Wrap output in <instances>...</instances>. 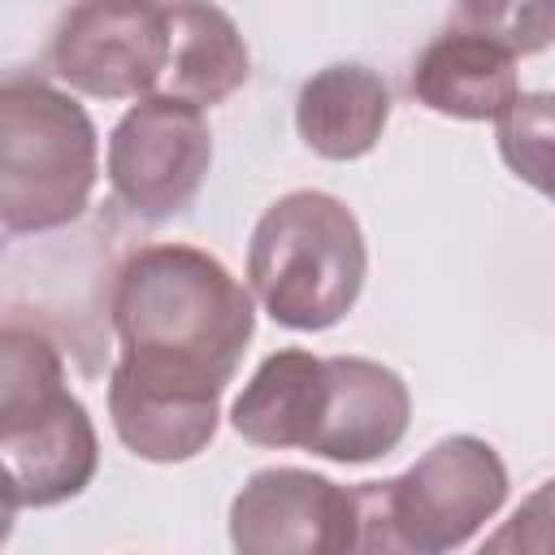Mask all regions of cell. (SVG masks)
Segmentation results:
<instances>
[{"mask_svg": "<svg viewBox=\"0 0 555 555\" xmlns=\"http://www.w3.org/2000/svg\"><path fill=\"white\" fill-rule=\"evenodd\" d=\"M121 356L113 382L221 403L256 334V304L243 282L191 243L139 247L113 291Z\"/></svg>", "mask_w": 555, "mask_h": 555, "instance_id": "1", "label": "cell"}, {"mask_svg": "<svg viewBox=\"0 0 555 555\" xmlns=\"http://www.w3.org/2000/svg\"><path fill=\"white\" fill-rule=\"evenodd\" d=\"M0 455L9 516L82 494L100 468V438L65 386L61 351L26 325L0 334Z\"/></svg>", "mask_w": 555, "mask_h": 555, "instance_id": "2", "label": "cell"}, {"mask_svg": "<svg viewBox=\"0 0 555 555\" xmlns=\"http://www.w3.org/2000/svg\"><path fill=\"white\" fill-rule=\"evenodd\" d=\"M369 247L356 212L325 191L273 199L247 243V282L260 308L299 334L338 325L364 286Z\"/></svg>", "mask_w": 555, "mask_h": 555, "instance_id": "3", "label": "cell"}, {"mask_svg": "<svg viewBox=\"0 0 555 555\" xmlns=\"http://www.w3.org/2000/svg\"><path fill=\"white\" fill-rule=\"evenodd\" d=\"M507 499V468L486 438L451 434L412 468L351 486L356 529L347 555H447Z\"/></svg>", "mask_w": 555, "mask_h": 555, "instance_id": "4", "label": "cell"}, {"mask_svg": "<svg viewBox=\"0 0 555 555\" xmlns=\"http://www.w3.org/2000/svg\"><path fill=\"white\" fill-rule=\"evenodd\" d=\"M100 173V134L87 108L43 78L0 87V221L9 234H48L82 217Z\"/></svg>", "mask_w": 555, "mask_h": 555, "instance_id": "5", "label": "cell"}, {"mask_svg": "<svg viewBox=\"0 0 555 555\" xmlns=\"http://www.w3.org/2000/svg\"><path fill=\"white\" fill-rule=\"evenodd\" d=\"M212 165V130L199 108L147 95L121 113L108 134V186L139 221H165L191 208Z\"/></svg>", "mask_w": 555, "mask_h": 555, "instance_id": "6", "label": "cell"}, {"mask_svg": "<svg viewBox=\"0 0 555 555\" xmlns=\"http://www.w3.org/2000/svg\"><path fill=\"white\" fill-rule=\"evenodd\" d=\"M169 61L165 4L91 0L74 4L48 48V65L61 82L95 100H147L160 87Z\"/></svg>", "mask_w": 555, "mask_h": 555, "instance_id": "7", "label": "cell"}, {"mask_svg": "<svg viewBox=\"0 0 555 555\" xmlns=\"http://www.w3.org/2000/svg\"><path fill=\"white\" fill-rule=\"evenodd\" d=\"M351 529V490L312 468H260L230 503L234 555H347Z\"/></svg>", "mask_w": 555, "mask_h": 555, "instance_id": "8", "label": "cell"}, {"mask_svg": "<svg viewBox=\"0 0 555 555\" xmlns=\"http://www.w3.org/2000/svg\"><path fill=\"white\" fill-rule=\"evenodd\" d=\"M412 421L403 377L364 356H325V408L312 455L334 464H369L390 455Z\"/></svg>", "mask_w": 555, "mask_h": 555, "instance_id": "9", "label": "cell"}, {"mask_svg": "<svg viewBox=\"0 0 555 555\" xmlns=\"http://www.w3.org/2000/svg\"><path fill=\"white\" fill-rule=\"evenodd\" d=\"M412 95L438 117L499 121L520 95L516 56L477 30L451 26L421 48L412 65Z\"/></svg>", "mask_w": 555, "mask_h": 555, "instance_id": "10", "label": "cell"}, {"mask_svg": "<svg viewBox=\"0 0 555 555\" xmlns=\"http://www.w3.org/2000/svg\"><path fill=\"white\" fill-rule=\"evenodd\" d=\"M321 408H325V360L304 347H286L260 360V369L230 408V425L251 447L308 451L321 425Z\"/></svg>", "mask_w": 555, "mask_h": 555, "instance_id": "11", "label": "cell"}, {"mask_svg": "<svg viewBox=\"0 0 555 555\" xmlns=\"http://www.w3.org/2000/svg\"><path fill=\"white\" fill-rule=\"evenodd\" d=\"M165 26H169V61H165L156 95L182 100L204 113V108L230 100L247 82L251 56H247V43L225 9L165 4Z\"/></svg>", "mask_w": 555, "mask_h": 555, "instance_id": "12", "label": "cell"}, {"mask_svg": "<svg viewBox=\"0 0 555 555\" xmlns=\"http://www.w3.org/2000/svg\"><path fill=\"white\" fill-rule=\"evenodd\" d=\"M390 121V87L377 69L338 61L317 69L295 100L299 139L325 160H356L377 147Z\"/></svg>", "mask_w": 555, "mask_h": 555, "instance_id": "13", "label": "cell"}, {"mask_svg": "<svg viewBox=\"0 0 555 555\" xmlns=\"http://www.w3.org/2000/svg\"><path fill=\"white\" fill-rule=\"evenodd\" d=\"M503 165L538 195L555 199V91H520L494 121Z\"/></svg>", "mask_w": 555, "mask_h": 555, "instance_id": "14", "label": "cell"}, {"mask_svg": "<svg viewBox=\"0 0 555 555\" xmlns=\"http://www.w3.org/2000/svg\"><path fill=\"white\" fill-rule=\"evenodd\" d=\"M451 26L477 30L512 56H529V52H542L546 43H555V4L551 0H525V4H516V0L512 4L473 0V4L455 9Z\"/></svg>", "mask_w": 555, "mask_h": 555, "instance_id": "15", "label": "cell"}, {"mask_svg": "<svg viewBox=\"0 0 555 555\" xmlns=\"http://www.w3.org/2000/svg\"><path fill=\"white\" fill-rule=\"evenodd\" d=\"M477 555H555V477L542 481L481 546Z\"/></svg>", "mask_w": 555, "mask_h": 555, "instance_id": "16", "label": "cell"}]
</instances>
